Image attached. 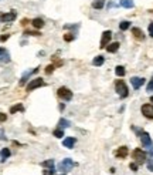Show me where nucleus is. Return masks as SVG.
<instances>
[{
	"label": "nucleus",
	"instance_id": "obj_1",
	"mask_svg": "<svg viewBox=\"0 0 153 175\" xmlns=\"http://www.w3.org/2000/svg\"><path fill=\"white\" fill-rule=\"evenodd\" d=\"M115 90H116V93H118V96H119L120 98H126V97L129 96L128 86H126V83H125L123 80H116Z\"/></svg>",
	"mask_w": 153,
	"mask_h": 175
},
{
	"label": "nucleus",
	"instance_id": "obj_2",
	"mask_svg": "<svg viewBox=\"0 0 153 175\" xmlns=\"http://www.w3.org/2000/svg\"><path fill=\"white\" fill-rule=\"evenodd\" d=\"M132 158L135 159L136 164H143L146 161V152L141 148H135L132 152Z\"/></svg>",
	"mask_w": 153,
	"mask_h": 175
},
{
	"label": "nucleus",
	"instance_id": "obj_3",
	"mask_svg": "<svg viewBox=\"0 0 153 175\" xmlns=\"http://www.w3.org/2000/svg\"><path fill=\"white\" fill-rule=\"evenodd\" d=\"M58 97L61 98V100L64 101H70L71 98H72V91H71L70 88H67V87H60L58 88V91H57Z\"/></svg>",
	"mask_w": 153,
	"mask_h": 175
},
{
	"label": "nucleus",
	"instance_id": "obj_4",
	"mask_svg": "<svg viewBox=\"0 0 153 175\" xmlns=\"http://www.w3.org/2000/svg\"><path fill=\"white\" fill-rule=\"evenodd\" d=\"M43 86H46L44 80L40 78V77H37V78H34V80L30 81L29 86L26 87V90H27V91H33V90H36V88H38V87H43Z\"/></svg>",
	"mask_w": 153,
	"mask_h": 175
},
{
	"label": "nucleus",
	"instance_id": "obj_5",
	"mask_svg": "<svg viewBox=\"0 0 153 175\" xmlns=\"http://www.w3.org/2000/svg\"><path fill=\"white\" fill-rule=\"evenodd\" d=\"M74 167H77V164H75L74 161H71L70 158H65L61 164H60V165H58V168H60V171H64V172L70 171L71 168H74Z\"/></svg>",
	"mask_w": 153,
	"mask_h": 175
},
{
	"label": "nucleus",
	"instance_id": "obj_6",
	"mask_svg": "<svg viewBox=\"0 0 153 175\" xmlns=\"http://www.w3.org/2000/svg\"><path fill=\"white\" fill-rule=\"evenodd\" d=\"M17 13L13 10V12H9V13H3V14H0V23H10L16 19Z\"/></svg>",
	"mask_w": 153,
	"mask_h": 175
},
{
	"label": "nucleus",
	"instance_id": "obj_7",
	"mask_svg": "<svg viewBox=\"0 0 153 175\" xmlns=\"http://www.w3.org/2000/svg\"><path fill=\"white\" fill-rule=\"evenodd\" d=\"M141 111L146 118L153 120V105L152 104H143L142 105V108H141Z\"/></svg>",
	"mask_w": 153,
	"mask_h": 175
},
{
	"label": "nucleus",
	"instance_id": "obj_8",
	"mask_svg": "<svg viewBox=\"0 0 153 175\" xmlns=\"http://www.w3.org/2000/svg\"><path fill=\"white\" fill-rule=\"evenodd\" d=\"M111 37H112V31L111 30H105L102 33V38H101V49H103V47H106L108 44H109V42H111Z\"/></svg>",
	"mask_w": 153,
	"mask_h": 175
},
{
	"label": "nucleus",
	"instance_id": "obj_9",
	"mask_svg": "<svg viewBox=\"0 0 153 175\" xmlns=\"http://www.w3.org/2000/svg\"><path fill=\"white\" fill-rule=\"evenodd\" d=\"M141 135V141H142V145L145 147V148H148L149 150L150 147L153 145L152 144V138H150V135L148 133H141L139 134Z\"/></svg>",
	"mask_w": 153,
	"mask_h": 175
},
{
	"label": "nucleus",
	"instance_id": "obj_10",
	"mask_svg": "<svg viewBox=\"0 0 153 175\" xmlns=\"http://www.w3.org/2000/svg\"><path fill=\"white\" fill-rule=\"evenodd\" d=\"M130 83H132L135 90H139V88L145 84V78H142V77H132V78H130Z\"/></svg>",
	"mask_w": 153,
	"mask_h": 175
},
{
	"label": "nucleus",
	"instance_id": "obj_11",
	"mask_svg": "<svg viewBox=\"0 0 153 175\" xmlns=\"http://www.w3.org/2000/svg\"><path fill=\"white\" fill-rule=\"evenodd\" d=\"M128 154H129L128 147H119V148L115 151V157H116V158H126Z\"/></svg>",
	"mask_w": 153,
	"mask_h": 175
},
{
	"label": "nucleus",
	"instance_id": "obj_12",
	"mask_svg": "<svg viewBox=\"0 0 153 175\" xmlns=\"http://www.w3.org/2000/svg\"><path fill=\"white\" fill-rule=\"evenodd\" d=\"M0 61L2 63H9L10 61V53L6 49L0 47Z\"/></svg>",
	"mask_w": 153,
	"mask_h": 175
},
{
	"label": "nucleus",
	"instance_id": "obj_13",
	"mask_svg": "<svg viewBox=\"0 0 153 175\" xmlns=\"http://www.w3.org/2000/svg\"><path fill=\"white\" fill-rule=\"evenodd\" d=\"M75 141H77V140H75L74 137H65V140H64V141H62V145L65 147V148H74V145H75Z\"/></svg>",
	"mask_w": 153,
	"mask_h": 175
},
{
	"label": "nucleus",
	"instance_id": "obj_14",
	"mask_svg": "<svg viewBox=\"0 0 153 175\" xmlns=\"http://www.w3.org/2000/svg\"><path fill=\"white\" fill-rule=\"evenodd\" d=\"M132 34H133V37L137 38V40H143V38H145V34H143V31H142L139 27H133Z\"/></svg>",
	"mask_w": 153,
	"mask_h": 175
},
{
	"label": "nucleus",
	"instance_id": "obj_15",
	"mask_svg": "<svg viewBox=\"0 0 153 175\" xmlns=\"http://www.w3.org/2000/svg\"><path fill=\"white\" fill-rule=\"evenodd\" d=\"M119 43L118 42H115V43H111V44H108L106 46V50H108V53H116V51L119 50Z\"/></svg>",
	"mask_w": 153,
	"mask_h": 175
},
{
	"label": "nucleus",
	"instance_id": "obj_16",
	"mask_svg": "<svg viewBox=\"0 0 153 175\" xmlns=\"http://www.w3.org/2000/svg\"><path fill=\"white\" fill-rule=\"evenodd\" d=\"M31 24H33V27H36V29H41L43 26H44V20L40 19V17H36V19L31 20Z\"/></svg>",
	"mask_w": 153,
	"mask_h": 175
},
{
	"label": "nucleus",
	"instance_id": "obj_17",
	"mask_svg": "<svg viewBox=\"0 0 153 175\" xmlns=\"http://www.w3.org/2000/svg\"><path fill=\"white\" fill-rule=\"evenodd\" d=\"M38 71V68H34V70H31V71H29V73H26L24 75H23V77H21L20 78V86H24L26 84V81H27V78H29L30 75L33 74V73H37Z\"/></svg>",
	"mask_w": 153,
	"mask_h": 175
},
{
	"label": "nucleus",
	"instance_id": "obj_18",
	"mask_svg": "<svg viewBox=\"0 0 153 175\" xmlns=\"http://www.w3.org/2000/svg\"><path fill=\"white\" fill-rule=\"evenodd\" d=\"M103 63H105V58H103V56H96V57L92 60V64H94L95 67L102 66Z\"/></svg>",
	"mask_w": 153,
	"mask_h": 175
},
{
	"label": "nucleus",
	"instance_id": "obj_19",
	"mask_svg": "<svg viewBox=\"0 0 153 175\" xmlns=\"http://www.w3.org/2000/svg\"><path fill=\"white\" fill-rule=\"evenodd\" d=\"M71 125V121L70 120H65V118H61V120L58 121V128H68Z\"/></svg>",
	"mask_w": 153,
	"mask_h": 175
},
{
	"label": "nucleus",
	"instance_id": "obj_20",
	"mask_svg": "<svg viewBox=\"0 0 153 175\" xmlns=\"http://www.w3.org/2000/svg\"><path fill=\"white\" fill-rule=\"evenodd\" d=\"M115 74L118 75V77H123L125 74H126V70H125L123 66H116L115 67Z\"/></svg>",
	"mask_w": 153,
	"mask_h": 175
},
{
	"label": "nucleus",
	"instance_id": "obj_21",
	"mask_svg": "<svg viewBox=\"0 0 153 175\" xmlns=\"http://www.w3.org/2000/svg\"><path fill=\"white\" fill-rule=\"evenodd\" d=\"M103 6H105V0H94L92 2V7L96 9V10H101Z\"/></svg>",
	"mask_w": 153,
	"mask_h": 175
},
{
	"label": "nucleus",
	"instance_id": "obj_22",
	"mask_svg": "<svg viewBox=\"0 0 153 175\" xmlns=\"http://www.w3.org/2000/svg\"><path fill=\"white\" fill-rule=\"evenodd\" d=\"M120 6L125 9H132L135 3H133V0H120Z\"/></svg>",
	"mask_w": 153,
	"mask_h": 175
},
{
	"label": "nucleus",
	"instance_id": "obj_23",
	"mask_svg": "<svg viewBox=\"0 0 153 175\" xmlns=\"http://www.w3.org/2000/svg\"><path fill=\"white\" fill-rule=\"evenodd\" d=\"M24 110V107H23V104H16V105H13L12 108H10V114H16L17 111H23Z\"/></svg>",
	"mask_w": 153,
	"mask_h": 175
},
{
	"label": "nucleus",
	"instance_id": "obj_24",
	"mask_svg": "<svg viewBox=\"0 0 153 175\" xmlns=\"http://www.w3.org/2000/svg\"><path fill=\"white\" fill-rule=\"evenodd\" d=\"M10 154H12V152H10L9 148H3V150H2V162H4V161L10 157Z\"/></svg>",
	"mask_w": 153,
	"mask_h": 175
},
{
	"label": "nucleus",
	"instance_id": "obj_25",
	"mask_svg": "<svg viewBox=\"0 0 153 175\" xmlns=\"http://www.w3.org/2000/svg\"><path fill=\"white\" fill-rule=\"evenodd\" d=\"M129 27H130V21H122V23H119V29L122 30V31H125V30H128Z\"/></svg>",
	"mask_w": 153,
	"mask_h": 175
},
{
	"label": "nucleus",
	"instance_id": "obj_26",
	"mask_svg": "<svg viewBox=\"0 0 153 175\" xmlns=\"http://www.w3.org/2000/svg\"><path fill=\"white\" fill-rule=\"evenodd\" d=\"M54 164H55L54 159H47V161L43 162V167H44V168H54Z\"/></svg>",
	"mask_w": 153,
	"mask_h": 175
},
{
	"label": "nucleus",
	"instance_id": "obj_27",
	"mask_svg": "<svg viewBox=\"0 0 153 175\" xmlns=\"http://www.w3.org/2000/svg\"><path fill=\"white\" fill-rule=\"evenodd\" d=\"M54 137L55 138H62L64 137V133H62V129L61 128H58V129H54Z\"/></svg>",
	"mask_w": 153,
	"mask_h": 175
},
{
	"label": "nucleus",
	"instance_id": "obj_28",
	"mask_svg": "<svg viewBox=\"0 0 153 175\" xmlns=\"http://www.w3.org/2000/svg\"><path fill=\"white\" fill-rule=\"evenodd\" d=\"M74 38H75V36H74L72 33H67V34H64V40H65V42H72Z\"/></svg>",
	"mask_w": 153,
	"mask_h": 175
},
{
	"label": "nucleus",
	"instance_id": "obj_29",
	"mask_svg": "<svg viewBox=\"0 0 153 175\" xmlns=\"http://www.w3.org/2000/svg\"><path fill=\"white\" fill-rule=\"evenodd\" d=\"M26 36H40V31L38 30H34V31H31V30H27V31H24Z\"/></svg>",
	"mask_w": 153,
	"mask_h": 175
},
{
	"label": "nucleus",
	"instance_id": "obj_30",
	"mask_svg": "<svg viewBox=\"0 0 153 175\" xmlns=\"http://www.w3.org/2000/svg\"><path fill=\"white\" fill-rule=\"evenodd\" d=\"M43 175H54V168H48L46 171H43Z\"/></svg>",
	"mask_w": 153,
	"mask_h": 175
},
{
	"label": "nucleus",
	"instance_id": "obj_31",
	"mask_svg": "<svg viewBox=\"0 0 153 175\" xmlns=\"http://www.w3.org/2000/svg\"><path fill=\"white\" fill-rule=\"evenodd\" d=\"M146 90H148V91H153V78L152 80H150V81H149V83H148V87H146Z\"/></svg>",
	"mask_w": 153,
	"mask_h": 175
},
{
	"label": "nucleus",
	"instance_id": "obj_32",
	"mask_svg": "<svg viewBox=\"0 0 153 175\" xmlns=\"http://www.w3.org/2000/svg\"><path fill=\"white\" fill-rule=\"evenodd\" d=\"M54 68H55V66H53V64H50V66H48V67H47V68H46V73H47V74H51V73H53V70H54Z\"/></svg>",
	"mask_w": 153,
	"mask_h": 175
},
{
	"label": "nucleus",
	"instance_id": "obj_33",
	"mask_svg": "<svg viewBox=\"0 0 153 175\" xmlns=\"http://www.w3.org/2000/svg\"><path fill=\"white\" fill-rule=\"evenodd\" d=\"M148 31H149V36L153 37V23H149V27H148Z\"/></svg>",
	"mask_w": 153,
	"mask_h": 175
},
{
	"label": "nucleus",
	"instance_id": "obj_34",
	"mask_svg": "<svg viewBox=\"0 0 153 175\" xmlns=\"http://www.w3.org/2000/svg\"><path fill=\"white\" fill-rule=\"evenodd\" d=\"M6 120H7V115L4 113H0V122H4Z\"/></svg>",
	"mask_w": 153,
	"mask_h": 175
},
{
	"label": "nucleus",
	"instance_id": "obj_35",
	"mask_svg": "<svg viewBox=\"0 0 153 175\" xmlns=\"http://www.w3.org/2000/svg\"><path fill=\"white\" fill-rule=\"evenodd\" d=\"M129 167H130V170H132V171H137V164L136 162H132Z\"/></svg>",
	"mask_w": 153,
	"mask_h": 175
},
{
	"label": "nucleus",
	"instance_id": "obj_36",
	"mask_svg": "<svg viewBox=\"0 0 153 175\" xmlns=\"http://www.w3.org/2000/svg\"><path fill=\"white\" fill-rule=\"evenodd\" d=\"M7 38H9V34H6V36H2V37H0V40H2V42H6Z\"/></svg>",
	"mask_w": 153,
	"mask_h": 175
},
{
	"label": "nucleus",
	"instance_id": "obj_37",
	"mask_svg": "<svg viewBox=\"0 0 153 175\" xmlns=\"http://www.w3.org/2000/svg\"><path fill=\"white\" fill-rule=\"evenodd\" d=\"M148 170H149V171H153V164H148Z\"/></svg>",
	"mask_w": 153,
	"mask_h": 175
},
{
	"label": "nucleus",
	"instance_id": "obj_38",
	"mask_svg": "<svg viewBox=\"0 0 153 175\" xmlns=\"http://www.w3.org/2000/svg\"><path fill=\"white\" fill-rule=\"evenodd\" d=\"M150 101H152V103H153V96H152V97H150ZM152 105H153V104H152Z\"/></svg>",
	"mask_w": 153,
	"mask_h": 175
},
{
	"label": "nucleus",
	"instance_id": "obj_39",
	"mask_svg": "<svg viewBox=\"0 0 153 175\" xmlns=\"http://www.w3.org/2000/svg\"><path fill=\"white\" fill-rule=\"evenodd\" d=\"M62 175H65V174H62Z\"/></svg>",
	"mask_w": 153,
	"mask_h": 175
}]
</instances>
